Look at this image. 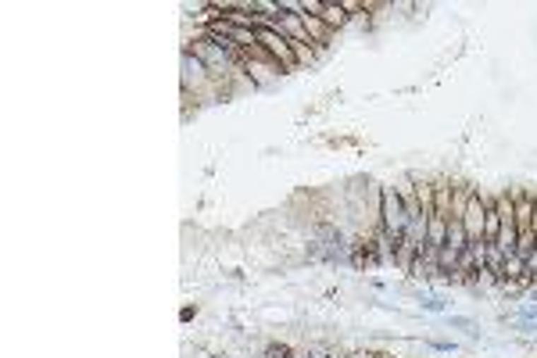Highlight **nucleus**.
<instances>
[{"label": "nucleus", "instance_id": "nucleus-1", "mask_svg": "<svg viewBox=\"0 0 537 358\" xmlns=\"http://www.w3.org/2000/svg\"><path fill=\"white\" fill-rule=\"evenodd\" d=\"M183 93H190L197 104H215V100H226L223 90L215 86L211 72L204 69V62L197 54L183 50Z\"/></svg>", "mask_w": 537, "mask_h": 358}, {"label": "nucleus", "instance_id": "nucleus-8", "mask_svg": "<svg viewBox=\"0 0 537 358\" xmlns=\"http://www.w3.org/2000/svg\"><path fill=\"white\" fill-rule=\"evenodd\" d=\"M444 248H452V251H459V255L469 248V236H466L462 219H448V236H444Z\"/></svg>", "mask_w": 537, "mask_h": 358}, {"label": "nucleus", "instance_id": "nucleus-12", "mask_svg": "<svg viewBox=\"0 0 537 358\" xmlns=\"http://www.w3.org/2000/svg\"><path fill=\"white\" fill-rule=\"evenodd\" d=\"M268 354H273V358H287V347H273Z\"/></svg>", "mask_w": 537, "mask_h": 358}, {"label": "nucleus", "instance_id": "nucleus-10", "mask_svg": "<svg viewBox=\"0 0 537 358\" xmlns=\"http://www.w3.org/2000/svg\"><path fill=\"white\" fill-rule=\"evenodd\" d=\"M473 194H476V190L466 187V183H455V187H452V219H462V215H466V204H469Z\"/></svg>", "mask_w": 537, "mask_h": 358}, {"label": "nucleus", "instance_id": "nucleus-5", "mask_svg": "<svg viewBox=\"0 0 537 358\" xmlns=\"http://www.w3.org/2000/svg\"><path fill=\"white\" fill-rule=\"evenodd\" d=\"M483 215H488V197L473 194L469 204H466V215H462V226H466L469 244H480V241H483Z\"/></svg>", "mask_w": 537, "mask_h": 358}, {"label": "nucleus", "instance_id": "nucleus-7", "mask_svg": "<svg viewBox=\"0 0 537 358\" xmlns=\"http://www.w3.org/2000/svg\"><path fill=\"white\" fill-rule=\"evenodd\" d=\"M444 236H448V219L434 212V215H430V222H426V248L441 251V248H444Z\"/></svg>", "mask_w": 537, "mask_h": 358}, {"label": "nucleus", "instance_id": "nucleus-4", "mask_svg": "<svg viewBox=\"0 0 537 358\" xmlns=\"http://www.w3.org/2000/svg\"><path fill=\"white\" fill-rule=\"evenodd\" d=\"M258 43L273 54V62L283 69V72H297V57H294V47H290V40L283 36V33H276V29H258Z\"/></svg>", "mask_w": 537, "mask_h": 358}, {"label": "nucleus", "instance_id": "nucleus-2", "mask_svg": "<svg viewBox=\"0 0 537 358\" xmlns=\"http://www.w3.org/2000/svg\"><path fill=\"white\" fill-rule=\"evenodd\" d=\"M240 65L247 72V79L254 83V90H268V86H276V79L283 76V69L273 62V54H265V57H251L240 50Z\"/></svg>", "mask_w": 537, "mask_h": 358}, {"label": "nucleus", "instance_id": "nucleus-3", "mask_svg": "<svg viewBox=\"0 0 537 358\" xmlns=\"http://www.w3.org/2000/svg\"><path fill=\"white\" fill-rule=\"evenodd\" d=\"M380 222H384V233L391 236V241H401L405 229H408V212L398 197L394 187H384V212H380Z\"/></svg>", "mask_w": 537, "mask_h": 358}, {"label": "nucleus", "instance_id": "nucleus-9", "mask_svg": "<svg viewBox=\"0 0 537 358\" xmlns=\"http://www.w3.org/2000/svg\"><path fill=\"white\" fill-rule=\"evenodd\" d=\"M319 18L326 22V25H330L334 33H341V29H344V25L351 22V18H348V11L341 8V0H337V4H322V15H319Z\"/></svg>", "mask_w": 537, "mask_h": 358}, {"label": "nucleus", "instance_id": "nucleus-11", "mask_svg": "<svg viewBox=\"0 0 537 358\" xmlns=\"http://www.w3.org/2000/svg\"><path fill=\"white\" fill-rule=\"evenodd\" d=\"M290 47H294V57H297V69H305V65H315V57H319V50H315L312 43H301V40H290Z\"/></svg>", "mask_w": 537, "mask_h": 358}, {"label": "nucleus", "instance_id": "nucleus-6", "mask_svg": "<svg viewBox=\"0 0 537 358\" xmlns=\"http://www.w3.org/2000/svg\"><path fill=\"white\" fill-rule=\"evenodd\" d=\"M434 208H437V215L452 219V179L448 175L434 179Z\"/></svg>", "mask_w": 537, "mask_h": 358}, {"label": "nucleus", "instance_id": "nucleus-13", "mask_svg": "<svg viewBox=\"0 0 537 358\" xmlns=\"http://www.w3.org/2000/svg\"><path fill=\"white\" fill-rule=\"evenodd\" d=\"M530 229H533V236H537V201H533V219H530Z\"/></svg>", "mask_w": 537, "mask_h": 358}]
</instances>
